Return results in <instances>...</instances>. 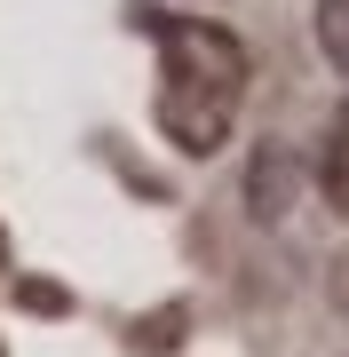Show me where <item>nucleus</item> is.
Listing matches in <instances>:
<instances>
[{
	"mask_svg": "<svg viewBox=\"0 0 349 357\" xmlns=\"http://www.w3.org/2000/svg\"><path fill=\"white\" fill-rule=\"evenodd\" d=\"M143 32L159 40V96H151L159 135L191 159L222 151L246 103V48L207 16H167V8H143Z\"/></svg>",
	"mask_w": 349,
	"mask_h": 357,
	"instance_id": "nucleus-1",
	"label": "nucleus"
},
{
	"mask_svg": "<svg viewBox=\"0 0 349 357\" xmlns=\"http://www.w3.org/2000/svg\"><path fill=\"white\" fill-rule=\"evenodd\" d=\"M318 48L334 72H349V0H318Z\"/></svg>",
	"mask_w": 349,
	"mask_h": 357,
	"instance_id": "nucleus-3",
	"label": "nucleus"
},
{
	"mask_svg": "<svg viewBox=\"0 0 349 357\" xmlns=\"http://www.w3.org/2000/svg\"><path fill=\"white\" fill-rule=\"evenodd\" d=\"M294 175H302V167L286 159V151L254 159V215H262V222H278V215H286V199H294Z\"/></svg>",
	"mask_w": 349,
	"mask_h": 357,
	"instance_id": "nucleus-2",
	"label": "nucleus"
}]
</instances>
